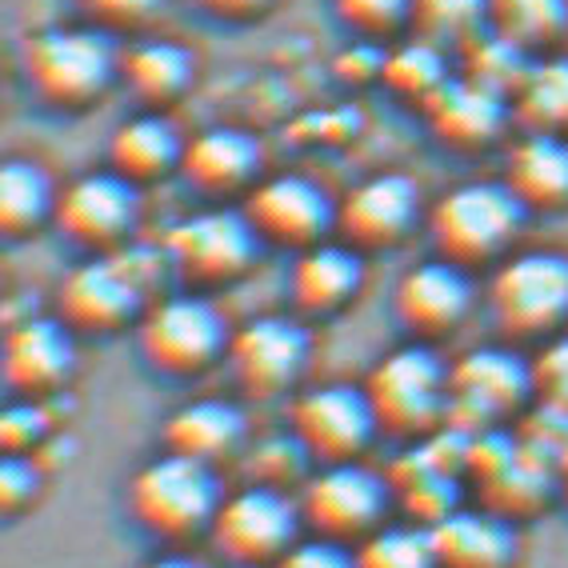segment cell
<instances>
[{
  "mask_svg": "<svg viewBox=\"0 0 568 568\" xmlns=\"http://www.w3.org/2000/svg\"><path fill=\"white\" fill-rule=\"evenodd\" d=\"M161 253L129 248V244L116 253H92L72 273H64L57 288V316L72 333L84 336H112L129 325H141L149 281H153L144 264Z\"/></svg>",
  "mask_w": 568,
  "mask_h": 568,
  "instance_id": "cell-1",
  "label": "cell"
},
{
  "mask_svg": "<svg viewBox=\"0 0 568 568\" xmlns=\"http://www.w3.org/2000/svg\"><path fill=\"white\" fill-rule=\"evenodd\" d=\"M24 77L44 104L64 112H81L121 81V49L112 32L84 29H44L24 41Z\"/></svg>",
  "mask_w": 568,
  "mask_h": 568,
  "instance_id": "cell-2",
  "label": "cell"
},
{
  "mask_svg": "<svg viewBox=\"0 0 568 568\" xmlns=\"http://www.w3.org/2000/svg\"><path fill=\"white\" fill-rule=\"evenodd\" d=\"M525 204L513 196L505 181H468L448 189L428 209V236L445 261L460 268H480L508 253L517 241Z\"/></svg>",
  "mask_w": 568,
  "mask_h": 568,
  "instance_id": "cell-3",
  "label": "cell"
},
{
  "mask_svg": "<svg viewBox=\"0 0 568 568\" xmlns=\"http://www.w3.org/2000/svg\"><path fill=\"white\" fill-rule=\"evenodd\" d=\"M488 313L508 341H548L568 325V253L528 248L497 264Z\"/></svg>",
  "mask_w": 568,
  "mask_h": 568,
  "instance_id": "cell-4",
  "label": "cell"
},
{
  "mask_svg": "<svg viewBox=\"0 0 568 568\" xmlns=\"http://www.w3.org/2000/svg\"><path fill=\"white\" fill-rule=\"evenodd\" d=\"M221 505L224 500L213 465L181 457V453L149 460L129 485L132 517L161 540H189L213 528Z\"/></svg>",
  "mask_w": 568,
  "mask_h": 568,
  "instance_id": "cell-5",
  "label": "cell"
},
{
  "mask_svg": "<svg viewBox=\"0 0 568 568\" xmlns=\"http://www.w3.org/2000/svg\"><path fill=\"white\" fill-rule=\"evenodd\" d=\"M365 393L388 437L425 440L448 420V368L428 345H405L376 361Z\"/></svg>",
  "mask_w": 568,
  "mask_h": 568,
  "instance_id": "cell-6",
  "label": "cell"
},
{
  "mask_svg": "<svg viewBox=\"0 0 568 568\" xmlns=\"http://www.w3.org/2000/svg\"><path fill=\"white\" fill-rule=\"evenodd\" d=\"M261 233L244 216V209L216 204L173 224L164 236V256H169V268L201 293V288H224L241 281L261 256Z\"/></svg>",
  "mask_w": 568,
  "mask_h": 568,
  "instance_id": "cell-7",
  "label": "cell"
},
{
  "mask_svg": "<svg viewBox=\"0 0 568 568\" xmlns=\"http://www.w3.org/2000/svg\"><path fill=\"white\" fill-rule=\"evenodd\" d=\"M229 325L201 293H181L144 308L136 325L141 356L161 376H201L229 353Z\"/></svg>",
  "mask_w": 568,
  "mask_h": 568,
  "instance_id": "cell-8",
  "label": "cell"
},
{
  "mask_svg": "<svg viewBox=\"0 0 568 568\" xmlns=\"http://www.w3.org/2000/svg\"><path fill=\"white\" fill-rule=\"evenodd\" d=\"M532 361L513 348H473L448 368V425L468 433L500 425L532 400Z\"/></svg>",
  "mask_w": 568,
  "mask_h": 568,
  "instance_id": "cell-9",
  "label": "cell"
},
{
  "mask_svg": "<svg viewBox=\"0 0 568 568\" xmlns=\"http://www.w3.org/2000/svg\"><path fill=\"white\" fill-rule=\"evenodd\" d=\"M388 500H393L388 480H381L373 468L356 460H341V465H325L305 485L301 517L316 537L348 545V540H365L368 532L385 525Z\"/></svg>",
  "mask_w": 568,
  "mask_h": 568,
  "instance_id": "cell-10",
  "label": "cell"
},
{
  "mask_svg": "<svg viewBox=\"0 0 568 568\" xmlns=\"http://www.w3.org/2000/svg\"><path fill=\"white\" fill-rule=\"evenodd\" d=\"M57 229L89 253H116L132 241L141 221V184L116 169L77 176L57 196Z\"/></svg>",
  "mask_w": 568,
  "mask_h": 568,
  "instance_id": "cell-11",
  "label": "cell"
},
{
  "mask_svg": "<svg viewBox=\"0 0 568 568\" xmlns=\"http://www.w3.org/2000/svg\"><path fill=\"white\" fill-rule=\"evenodd\" d=\"M301 505L284 497V488L248 485L221 505L213 520V540L224 557L241 568H264L296 545L301 532Z\"/></svg>",
  "mask_w": 568,
  "mask_h": 568,
  "instance_id": "cell-12",
  "label": "cell"
},
{
  "mask_svg": "<svg viewBox=\"0 0 568 568\" xmlns=\"http://www.w3.org/2000/svg\"><path fill=\"white\" fill-rule=\"evenodd\" d=\"M376 433H381V420L365 388L316 385L293 400V437L321 465L356 460Z\"/></svg>",
  "mask_w": 568,
  "mask_h": 568,
  "instance_id": "cell-13",
  "label": "cell"
},
{
  "mask_svg": "<svg viewBox=\"0 0 568 568\" xmlns=\"http://www.w3.org/2000/svg\"><path fill=\"white\" fill-rule=\"evenodd\" d=\"M308 333L293 316H256L244 328H236L229 341V368L241 393L256 400H273L305 376L308 368Z\"/></svg>",
  "mask_w": 568,
  "mask_h": 568,
  "instance_id": "cell-14",
  "label": "cell"
},
{
  "mask_svg": "<svg viewBox=\"0 0 568 568\" xmlns=\"http://www.w3.org/2000/svg\"><path fill=\"white\" fill-rule=\"evenodd\" d=\"M241 209L264 244H281L296 253L321 244L336 229V204L328 201V193L316 181L296 173L256 181Z\"/></svg>",
  "mask_w": 568,
  "mask_h": 568,
  "instance_id": "cell-15",
  "label": "cell"
},
{
  "mask_svg": "<svg viewBox=\"0 0 568 568\" xmlns=\"http://www.w3.org/2000/svg\"><path fill=\"white\" fill-rule=\"evenodd\" d=\"M420 224V189L405 173H376L336 204V233L361 253L396 248Z\"/></svg>",
  "mask_w": 568,
  "mask_h": 568,
  "instance_id": "cell-16",
  "label": "cell"
},
{
  "mask_svg": "<svg viewBox=\"0 0 568 568\" xmlns=\"http://www.w3.org/2000/svg\"><path fill=\"white\" fill-rule=\"evenodd\" d=\"M473 301H477V293H473V281H468V268L445 261V256L413 264L396 281L393 293L396 321L420 341H437V336H448L453 328H460V321L473 313Z\"/></svg>",
  "mask_w": 568,
  "mask_h": 568,
  "instance_id": "cell-17",
  "label": "cell"
},
{
  "mask_svg": "<svg viewBox=\"0 0 568 568\" xmlns=\"http://www.w3.org/2000/svg\"><path fill=\"white\" fill-rule=\"evenodd\" d=\"M72 368H77V345L61 316H29L4 336V385L17 396L41 400L69 381Z\"/></svg>",
  "mask_w": 568,
  "mask_h": 568,
  "instance_id": "cell-18",
  "label": "cell"
},
{
  "mask_svg": "<svg viewBox=\"0 0 568 568\" xmlns=\"http://www.w3.org/2000/svg\"><path fill=\"white\" fill-rule=\"evenodd\" d=\"M420 112L428 116V129L437 132L448 149L477 153V149H488L497 141L505 124L513 121V101L505 92L465 77V72H453V81Z\"/></svg>",
  "mask_w": 568,
  "mask_h": 568,
  "instance_id": "cell-19",
  "label": "cell"
},
{
  "mask_svg": "<svg viewBox=\"0 0 568 568\" xmlns=\"http://www.w3.org/2000/svg\"><path fill=\"white\" fill-rule=\"evenodd\" d=\"M261 141L253 132L216 124L184 141L181 173L209 201H229L261 181Z\"/></svg>",
  "mask_w": 568,
  "mask_h": 568,
  "instance_id": "cell-20",
  "label": "cell"
},
{
  "mask_svg": "<svg viewBox=\"0 0 568 568\" xmlns=\"http://www.w3.org/2000/svg\"><path fill=\"white\" fill-rule=\"evenodd\" d=\"M361 284H365V253L345 241H321L293 261L288 296L296 313L336 316L353 305Z\"/></svg>",
  "mask_w": 568,
  "mask_h": 568,
  "instance_id": "cell-21",
  "label": "cell"
},
{
  "mask_svg": "<svg viewBox=\"0 0 568 568\" xmlns=\"http://www.w3.org/2000/svg\"><path fill=\"white\" fill-rule=\"evenodd\" d=\"M505 184L525 213H565L568 209V136L520 132L508 149Z\"/></svg>",
  "mask_w": 568,
  "mask_h": 568,
  "instance_id": "cell-22",
  "label": "cell"
},
{
  "mask_svg": "<svg viewBox=\"0 0 568 568\" xmlns=\"http://www.w3.org/2000/svg\"><path fill=\"white\" fill-rule=\"evenodd\" d=\"M428 532H433L440 568H508L517 557L513 520H505L493 508H477V513L457 508Z\"/></svg>",
  "mask_w": 568,
  "mask_h": 568,
  "instance_id": "cell-23",
  "label": "cell"
},
{
  "mask_svg": "<svg viewBox=\"0 0 568 568\" xmlns=\"http://www.w3.org/2000/svg\"><path fill=\"white\" fill-rule=\"evenodd\" d=\"M244 413L233 400H216V396H204L193 405H181L161 428L164 453H181V457L204 460V465H216V460L233 457L236 448L244 445Z\"/></svg>",
  "mask_w": 568,
  "mask_h": 568,
  "instance_id": "cell-24",
  "label": "cell"
},
{
  "mask_svg": "<svg viewBox=\"0 0 568 568\" xmlns=\"http://www.w3.org/2000/svg\"><path fill=\"white\" fill-rule=\"evenodd\" d=\"M196 77L193 52L164 37H136L121 49V81L144 109L176 104Z\"/></svg>",
  "mask_w": 568,
  "mask_h": 568,
  "instance_id": "cell-25",
  "label": "cell"
},
{
  "mask_svg": "<svg viewBox=\"0 0 568 568\" xmlns=\"http://www.w3.org/2000/svg\"><path fill=\"white\" fill-rule=\"evenodd\" d=\"M181 156H184V141L176 136L169 116H161L156 109L141 112V116H129L109 136V169L129 176L132 184L161 181L173 169H181Z\"/></svg>",
  "mask_w": 568,
  "mask_h": 568,
  "instance_id": "cell-26",
  "label": "cell"
},
{
  "mask_svg": "<svg viewBox=\"0 0 568 568\" xmlns=\"http://www.w3.org/2000/svg\"><path fill=\"white\" fill-rule=\"evenodd\" d=\"M513 121L520 124V132L568 136V52H548L528 61L513 92Z\"/></svg>",
  "mask_w": 568,
  "mask_h": 568,
  "instance_id": "cell-27",
  "label": "cell"
},
{
  "mask_svg": "<svg viewBox=\"0 0 568 568\" xmlns=\"http://www.w3.org/2000/svg\"><path fill=\"white\" fill-rule=\"evenodd\" d=\"M557 488H560L557 465L520 445L513 465L500 468L497 477L480 485V500H485V508H493V513H500L505 520L517 525V520H525V517H537L540 508L552 500Z\"/></svg>",
  "mask_w": 568,
  "mask_h": 568,
  "instance_id": "cell-28",
  "label": "cell"
},
{
  "mask_svg": "<svg viewBox=\"0 0 568 568\" xmlns=\"http://www.w3.org/2000/svg\"><path fill=\"white\" fill-rule=\"evenodd\" d=\"M57 196L61 189L52 184V176L41 164L12 156L0 169V229L4 236L21 241V236L37 233L44 221L57 216Z\"/></svg>",
  "mask_w": 568,
  "mask_h": 568,
  "instance_id": "cell-29",
  "label": "cell"
},
{
  "mask_svg": "<svg viewBox=\"0 0 568 568\" xmlns=\"http://www.w3.org/2000/svg\"><path fill=\"white\" fill-rule=\"evenodd\" d=\"M381 77H385V84L400 101H413L416 109H425L453 81V64H448V52L440 44L425 41V37H413V41L385 52Z\"/></svg>",
  "mask_w": 568,
  "mask_h": 568,
  "instance_id": "cell-30",
  "label": "cell"
},
{
  "mask_svg": "<svg viewBox=\"0 0 568 568\" xmlns=\"http://www.w3.org/2000/svg\"><path fill=\"white\" fill-rule=\"evenodd\" d=\"M488 24L520 49H552L568 29V0H488Z\"/></svg>",
  "mask_w": 568,
  "mask_h": 568,
  "instance_id": "cell-31",
  "label": "cell"
},
{
  "mask_svg": "<svg viewBox=\"0 0 568 568\" xmlns=\"http://www.w3.org/2000/svg\"><path fill=\"white\" fill-rule=\"evenodd\" d=\"M408 24L445 52H460L488 29V0H413Z\"/></svg>",
  "mask_w": 568,
  "mask_h": 568,
  "instance_id": "cell-32",
  "label": "cell"
},
{
  "mask_svg": "<svg viewBox=\"0 0 568 568\" xmlns=\"http://www.w3.org/2000/svg\"><path fill=\"white\" fill-rule=\"evenodd\" d=\"M356 568H440L425 525H381L356 548Z\"/></svg>",
  "mask_w": 568,
  "mask_h": 568,
  "instance_id": "cell-33",
  "label": "cell"
},
{
  "mask_svg": "<svg viewBox=\"0 0 568 568\" xmlns=\"http://www.w3.org/2000/svg\"><path fill=\"white\" fill-rule=\"evenodd\" d=\"M460 57H465V77L505 92L508 101H513V92H517L520 77L528 69V49H520L517 41H508L505 32H497L493 24L473 44H465Z\"/></svg>",
  "mask_w": 568,
  "mask_h": 568,
  "instance_id": "cell-34",
  "label": "cell"
},
{
  "mask_svg": "<svg viewBox=\"0 0 568 568\" xmlns=\"http://www.w3.org/2000/svg\"><path fill=\"white\" fill-rule=\"evenodd\" d=\"M396 493H400V505H405V513L413 517V525H425V528L453 517L460 500L457 473H440V468H428L420 477L396 485Z\"/></svg>",
  "mask_w": 568,
  "mask_h": 568,
  "instance_id": "cell-35",
  "label": "cell"
},
{
  "mask_svg": "<svg viewBox=\"0 0 568 568\" xmlns=\"http://www.w3.org/2000/svg\"><path fill=\"white\" fill-rule=\"evenodd\" d=\"M520 445L532 448L537 457L552 460L557 473L568 465V408L557 405H540L537 400V413L525 416V425H520Z\"/></svg>",
  "mask_w": 568,
  "mask_h": 568,
  "instance_id": "cell-36",
  "label": "cell"
},
{
  "mask_svg": "<svg viewBox=\"0 0 568 568\" xmlns=\"http://www.w3.org/2000/svg\"><path fill=\"white\" fill-rule=\"evenodd\" d=\"M308 460H313L308 457V448L301 445L293 433H288V437H273L253 453V477H256V485L284 488L305 473Z\"/></svg>",
  "mask_w": 568,
  "mask_h": 568,
  "instance_id": "cell-37",
  "label": "cell"
},
{
  "mask_svg": "<svg viewBox=\"0 0 568 568\" xmlns=\"http://www.w3.org/2000/svg\"><path fill=\"white\" fill-rule=\"evenodd\" d=\"M341 21L353 24L361 37H388L405 29L413 17V0H333Z\"/></svg>",
  "mask_w": 568,
  "mask_h": 568,
  "instance_id": "cell-38",
  "label": "cell"
},
{
  "mask_svg": "<svg viewBox=\"0 0 568 568\" xmlns=\"http://www.w3.org/2000/svg\"><path fill=\"white\" fill-rule=\"evenodd\" d=\"M169 0H77L84 21L104 32H136L153 24Z\"/></svg>",
  "mask_w": 568,
  "mask_h": 568,
  "instance_id": "cell-39",
  "label": "cell"
},
{
  "mask_svg": "<svg viewBox=\"0 0 568 568\" xmlns=\"http://www.w3.org/2000/svg\"><path fill=\"white\" fill-rule=\"evenodd\" d=\"M532 393L540 405L568 408V333L548 336L545 348L532 356Z\"/></svg>",
  "mask_w": 568,
  "mask_h": 568,
  "instance_id": "cell-40",
  "label": "cell"
},
{
  "mask_svg": "<svg viewBox=\"0 0 568 568\" xmlns=\"http://www.w3.org/2000/svg\"><path fill=\"white\" fill-rule=\"evenodd\" d=\"M49 428V413H44L41 400L24 396L0 416V445H4V453H32V448L44 445Z\"/></svg>",
  "mask_w": 568,
  "mask_h": 568,
  "instance_id": "cell-41",
  "label": "cell"
},
{
  "mask_svg": "<svg viewBox=\"0 0 568 568\" xmlns=\"http://www.w3.org/2000/svg\"><path fill=\"white\" fill-rule=\"evenodd\" d=\"M37 493H41V468L32 465L29 453H4V465H0V508L4 513H21Z\"/></svg>",
  "mask_w": 568,
  "mask_h": 568,
  "instance_id": "cell-42",
  "label": "cell"
},
{
  "mask_svg": "<svg viewBox=\"0 0 568 568\" xmlns=\"http://www.w3.org/2000/svg\"><path fill=\"white\" fill-rule=\"evenodd\" d=\"M273 568H356V552H348L341 540L316 537L293 545Z\"/></svg>",
  "mask_w": 568,
  "mask_h": 568,
  "instance_id": "cell-43",
  "label": "cell"
},
{
  "mask_svg": "<svg viewBox=\"0 0 568 568\" xmlns=\"http://www.w3.org/2000/svg\"><path fill=\"white\" fill-rule=\"evenodd\" d=\"M196 9L216 17V21H233V24H244V21H256L261 12L273 9V0H193Z\"/></svg>",
  "mask_w": 568,
  "mask_h": 568,
  "instance_id": "cell-44",
  "label": "cell"
},
{
  "mask_svg": "<svg viewBox=\"0 0 568 568\" xmlns=\"http://www.w3.org/2000/svg\"><path fill=\"white\" fill-rule=\"evenodd\" d=\"M144 568H204L201 560H193V557H161V560H153V565H144Z\"/></svg>",
  "mask_w": 568,
  "mask_h": 568,
  "instance_id": "cell-45",
  "label": "cell"
},
{
  "mask_svg": "<svg viewBox=\"0 0 568 568\" xmlns=\"http://www.w3.org/2000/svg\"><path fill=\"white\" fill-rule=\"evenodd\" d=\"M560 493H565V500H568V465L560 468Z\"/></svg>",
  "mask_w": 568,
  "mask_h": 568,
  "instance_id": "cell-46",
  "label": "cell"
}]
</instances>
